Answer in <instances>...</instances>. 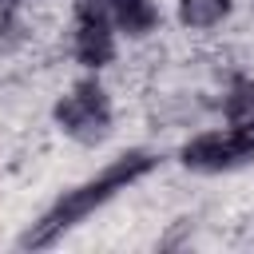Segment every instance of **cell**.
<instances>
[{
  "mask_svg": "<svg viewBox=\"0 0 254 254\" xmlns=\"http://www.w3.org/2000/svg\"><path fill=\"white\" fill-rule=\"evenodd\" d=\"M115 4H119V0H71V8H83V12H99V16H107V20H111Z\"/></svg>",
  "mask_w": 254,
  "mask_h": 254,
  "instance_id": "9c48e42d",
  "label": "cell"
},
{
  "mask_svg": "<svg viewBox=\"0 0 254 254\" xmlns=\"http://www.w3.org/2000/svg\"><path fill=\"white\" fill-rule=\"evenodd\" d=\"M175 163H179L187 175H206V179H210V175H230V171H238L234 151H230L226 123H218V127H198V131H190L187 139H179Z\"/></svg>",
  "mask_w": 254,
  "mask_h": 254,
  "instance_id": "277c9868",
  "label": "cell"
},
{
  "mask_svg": "<svg viewBox=\"0 0 254 254\" xmlns=\"http://www.w3.org/2000/svg\"><path fill=\"white\" fill-rule=\"evenodd\" d=\"M32 12L28 0H0V60L20 56L32 44Z\"/></svg>",
  "mask_w": 254,
  "mask_h": 254,
  "instance_id": "52a82bcc",
  "label": "cell"
},
{
  "mask_svg": "<svg viewBox=\"0 0 254 254\" xmlns=\"http://www.w3.org/2000/svg\"><path fill=\"white\" fill-rule=\"evenodd\" d=\"M48 119L56 127L60 139H67L71 147L95 151L115 135V95L107 87L103 75L95 71H79L48 107Z\"/></svg>",
  "mask_w": 254,
  "mask_h": 254,
  "instance_id": "7a4b0ae2",
  "label": "cell"
},
{
  "mask_svg": "<svg viewBox=\"0 0 254 254\" xmlns=\"http://www.w3.org/2000/svg\"><path fill=\"white\" fill-rule=\"evenodd\" d=\"M159 167H163V155L155 147L135 143V147L115 151L99 171H91L79 183L64 187L36 218H28L24 230L16 234V246L20 250H52V246H60L71 230H79L87 218H95L99 210H107L115 198H123L127 190H135L139 183H147Z\"/></svg>",
  "mask_w": 254,
  "mask_h": 254,
  "instance_id": "6da1fadb",
  "label": "cell"
},
{
  "mask_svg": "<svg viewBox=\"0 0 254 254\" xmlns=\"http://www.w3.org/2000/svg\"><path fill=\"white\" fill-rule=\"evenodd\" d=\"M111 24H115L123 44H143V40L163 32L167 12H163L159 0H119L115 12H111Z\"/></svg>",
  "mask_w": 254,
  "mask_h": 254,
  "instance_id": "8992f818",
  "label": "cell"
},
{
  "mask_svg": "<svg viewBox=\"0 0 254 254\" xmlns=\"http://www.w3.org/2000/svg\"><path fill=\"white\" fill-rule=\"evenodd\" d=\"M214 111H218L222 123H234V119L254 115V75L242 71V67H234V71L222 79V87H218Z\"/></svg>",
  "mask_w": 254,
  "mask_h": 254,
  "instance_id": "ba28073f",
  "label": "cell"
},
{
  "mask_svg": "<svg viewBox=\"0 0 254 254\" xmlns=\"http://www.w3.org/2000/svg\"><path fill=\"white\" fill-rule=\"evenodd\" d=\"M238 16V0H171V20L183 36H214Z\"/></svg>",
  "mask_w": 254,
  "mask_h": 254,
  "instance_id": "5b68a950",
  "label": "cell"
},
{
  "mask_svg": "<svg viewBox=\"0 0 254 254\" xmlns=\"http://www.w3.org/2000/svg\"><path fill=\"white\" fill-rule=\"evenodd\" d=\"M119 32L107 16L99 12H83V8H71V20H67V60L79 67V71H111L119 64Z\"/></svg>",
  "mask_w": 254,
  "mask_h": 254,
  "instance_id": "3957f363",
  "label": "cell"
}]
</instances>
